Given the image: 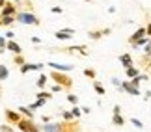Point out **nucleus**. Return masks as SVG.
<instances>
[{"mask_svg":"<svg viewBox=\"0 0 151 132\" xmlns=\"http://www.w3.org/2000/svg\"><path fill=\"white\" fill-rule=\"evenodd\" d=\"M49 78L52 80L54 84H60L65 91H71L73 89V84H75V80L69 76V73H62V71H52L49 73Z\"/></svg>","mask_w":151,"mask_h":132,"instance_id":"nucleus-1","label":"nucleus"},{"mask_svg":"<svg viewBox=\"0 0 151 132\" xmlns=\"http://www.w3.org/2000/svg\"><path fill=\"white\" fill-rule=\"evenodd\" d=\"M15 21L26 26H41V19L34 13V11H26V9H19L15 15Z\"/></svg>","mask_w":151,"mask_h":132,"instance_id":"nucleus-2","label":"nucleus"},{"mask_svg":"<svg viewBox=\"0 0 151 132\" xmlns=\"http://www.w3.org/2000/svg\"><path fill=\"white\" fill-rule=\"evenodd\" d=\"M56 52H63V54H80V56H88L90 49L88 45H71V47H62V49H50Z\"/></svg>","mask_w":151,"mask_h":132,"instance_id":"nucleus-3","label":"nucleus"},{"mask_svg":"<svg viewBox=\"0 0 151 132\" xmlns=\"http://www.w3.org/2000/svg\"><path fill=\"white\" fill-rule=\"evenodd\" d=\"M15 127L19 128V132H41V125H37L34 119H28V117H22Z\"/></svg>","mask_w":151,"mask_h":132,"instance_id":"nucleus-4","label":"nucleus"},{"mask_svg":"<svg viewBox=\"0 0 151 132\" xmlns=\"http://www.w3.org/2000/svg\"><path fill=\"white\" fill-rule=\"evenodd\" d=\"M21 119H22V116H21V113L17 112V110H11V108H4V121L8 123V125H13V127H15V125L21 121Z\"/></svg>","mask_w":151,"mask_h":132,"instance_id":"nucleus-5","label":"nucleus"},{"mask_svg":"<svg viewBox=\"0 0 151 132\" xmlns=\"http://www.w3.org/2000/svg\"><path fill=\"white\" fill-rule=\"evenodd\" d=\"M110 34H112V28H110V26H106V28H95V30H88V37L93 39V41H99V39L110 36Z\"/></svg>","mask_w":151,"mask_h":132,"instance_id":"nucleus-6","label":"nucleus"},{"mask_svg":"<svg viewBox=\"0 0 151 132\" xmlns=\"http://www.w3.org/2000/svg\"><path fill=\"white\" fill-rule=\"evenodd\" d=\"M60 132H82L80 128V121L73 119V121H62L60 123Z\"/></svg>","mask_w":151,"mask_h":132,"instance_id":"nucleus-7","label":"nucleus"},{"mask_svg":"<svg viewBox=\"0 0 151 132\" xmlns=\"http://www.w3.org/2000/svg\"><path fill=\"white\" fill-rule=\"evenodd\" d=\"M121 89H123V93H127L129 97H140V95H142L140 88L132 86L131 80H121Z\"/></svg>","mask_w":151,"mask_h":132,"instance_id":"nucleus-8","label":"nucleus"},{"mask_svg":"<svg viewBox=\"0 0 151 132\" xmlns=\"http://www.w3.org/2000/svg\"><path fill=\"white\" fill-rule=\"evenodd\" d=\"M43 67H45V64H30V61H26V64H22V65L19 67V73H21V74H26V73H32V71L41 73Z\"/></svg>","mask_w":151,"mask_h":132,"instance_id":"nucleus-9","label":"nucleus"},{"mask_svg":"<svg viewBox=\"0 0 151 132\" xmlns=\"http://www.w3.org/2000/svg\"><path fill=\"white\" fill-rule=\"evenodd\" d=\"M73 36H75L73 28H62V30L54 32V37L58 39V41H69V39H73Z\"/></svg>","mask_w":151,"mask_h":132,"instance_id":"nucleus-10","label":"nucleus"},{"mask_svg":"<svg viewBox=\"0 0 151 132\" xmlns=\"http://www.w3.org/2000/svg\"><path fill=\"white\" fill-rule=\"evenodd\" d=\"M47 67L54 69V71H62V73H71L73 69H75L71 64H58V61H49Z\"/></svg>","mask_w":151,"mask_h":132,"instance_id":"nucleus-11","label":"nucleus"},{"mask_svg":"<svg viewBox=\"0 0 151 132\" xmlns=\"http://www.w3.org/2000/svg\"><path fill=\"white\" fill-rule=\"evenodd\" d=\"M17 11H19V8H17L15 2H11V0H8V2L4 4V8L0 9V15H17Z\"/></svg>","mask_w":151,"mask_h":132,"instance_id":"nucleus-12","label":"nucleus"},{"mask_svg":"<svg viewBox=\"0 0 151 132\" xmlns=\"http://www.w3.org/2000/svg\"><path fill=\"white\" fill-rule=\"evenodd\" d=\"M6 50L11 52V54H22V47L15 41V39H8V43H6Z\"/></svg>","mask_w":151,"mask_h":132,"instance_id":"nucleus-13","label":"nucleus"},{"mask_svg":"<svg viewBox=\"0 0 151 132\" xmlns=\"http://www.w3.org/2000/svg\"><path fill=\"white\" fill-rule=\"evenodd\" d=\"M15 17L13 15H0V28H9L15 24Z\"/></svg>","mask_w":151,"mask_h":132,"instance_id":"nucleus-14","label":"nucleus"},{"mask_svg":"<svg viewBox=\"0 0 151 132\" xmlns=\"http://www.w3.org/2000/svg\"><path fill=\"white\" fill-rule=\"evenodd\" d=\"M142 37H146V26H140L134 34H132V36H129V45L136 43L138 39H142Z\"/></svg>","mask_w":151,"mask_h":132,"instance_id":"nucleus-15","label":"nucleus"},{"mask_svg":"<svg viewBox=\"0 0 151 132\" xmlns=\"http://www.w3.org/2000/svg\"><path fill=\"white\" fill-rule=\"evenodd\" d=\"M138 64H140V67H144V71L151 73V56L149 54H142L140 58H138Z\"/></svg>","mask_w":151,"mask_h":132,"instance_id":"nucleus-16","label":"nucleus"},{"mask_svg":"<svg viewBox=\"0 0 151 132\" xmlns=\"http://www.w3.org/2000/svg\"><path fill=\"white\" fill-rule=\"evenodd\" d=\"M118 60H119V64L123 65V67H131V65H134V60H132V56H131L129 52H123Z\"/></svg>","mask_w":151,"mask_h":132,"instance_id":"nucleus-17","label":"nucleus"},{"mask_svg":"<svg viewBox=\"0 0 151 132\" xmlns=\"http://www.w3.org/2000/svg\"><path fill=\"white\" fill-rule=\"evenodd\" d=\"M47 82H49V74L39 73V76H37V80H36V88H37V89H45V88H47Z\"/></svg>","mask_w":151,"mask_h":132,"instance_id":"nucleus-18","label":"nucleus"},{"mask_svg":"<svg viewBox=\"0 0 151 132\" xmlns=\"http://www.w3.org/2000/svg\"><path fill=\"white\" fill-rule=\"evenodd\" d=\"M41 132H60V123H43L41 125Z\"/></svg>","mask_w":151,"mask_h":132,"instance_id":"nucleus-19","label":"nucleus"},{"mask_svg":"<svg viewBox=\"0 0 151 132\" xmlns=\"http://www.w3.org/2000/svg\"><path fill=\"white\" fill-rule=\"evenodd\" d=\"M91 86H93V91H95V93L97 95H99V97H104V95H106V89H104V86L99 82V80H91Z\"/></svg>","mask_w":151,"mask_h":132,"instance_id":"nucleus-20","label":"nucleus"},{"mask_svg":"<svg viewBox=\"0 0 151 132\" xmlns=\"http://www.w3.org/2000/svg\"><path fill=\"white\" fill-rule=\"evenodd\" d=\"M146 80H149V74H147V73H140L138 76L131 78V84H132V86H136V88H140V84H142V82H146Z\"/></svg>","mask_w":151,"mask_h":132,"instance_id":"nucleus-21","label":"nucleus"},{"mask_svg":"<svg viewBox=\"0 0 151 132\" xmlns=\"http://www.w3.org/2000/svg\"><path fill=\"white\" fill-rule=\"evenodd\" d=\"M140 74V67H134V65H131V67H125V76L127 80H131V78H134Z\"/></svg>","mask_w":151,"mask_h":132,"instance_id":"nucleus-22","label":"nucleus"},{"mask_svg":"<svg viewBox=\"0 0 151 132\" xmlns=\"http://www.w3.org/2000/svg\"><path fill=\"white\" fill-rule=\"evenodd\" d=\"M127 119L121 116V113H112V125L114 127H125Z\"/></svg>","mask_w":151,"mask_h":132,"instance_id":"nucleus-23","label":"nucleus"},{"mask_svg":"<svg viewBox=\"0 0 151 132\" xmlns=\"http://www.w3.org/2000/svg\"><path fill=\"white\" fill-rule=\"evenodd\" d=\"M17 112H19L22 117H28V119H34V117H36L34 110H30L28 106H19V108H17Z\"/></svg>","mask_w":151,"mask_h":132,"instance_id":"nucleus-24","label":"nucleus"},{"mask_svg":"<svg viewBox=\"0 0 151 132\" xmlns=\"http://www.w3.org/2000/svg\"><path fill=\"white\" fill-rule=\"evenodd\" d=\"M52 95H54V93H52V91L49 89H39L37 91V95H36V99H43V101H50L52 99Z\"/></svg>","mask_w":151,"mask_h":132,"instance_id":"nucleus-25","label":"nucleus"},{"mask_svg":"<svg viewBox=\"0 0 151 132\" xmlns=\"http://www.w3.org/2000/svg\"><path fill=\"white\" fill-rule=\"evenodd\" d=\"M45 104H47V101H43V99H36L34 102H30V104H28V108H30V110H39V108H43Z\"/></svg>","mask_w":151,"mask_h":132,"instance_id":"nucleus-26","label":"nucleus"},{"mask_svg":"<svg viewBox=\"0 0 151 132\" xmlns=\"http://www.w3.org/2000/svg\"><path fill=\"white\" fill-rule=\"evenodd\" d=\"M8 78H9V69H8V65L0 64V82H6Z\"/></svg>","mask_w":151,"mask_h":132,"instance_id":"nucleus-27","label":"nucleus"},{"mask_svg":"<svg viewBox=\"0 0 151 132\" xmlns=\"http://www.w3.org/2000/svg\"><path fill=\"white\" fill-rule=\"evenodd\" d=\"M84 76L90 78V80H95V78H97V71H95L93 67H86V69H84Z\"/></svg>","mask_w":151,"mask_h":132,"instance_id":"nucleus-28","label":"nucleus"},{"mask_svg":"<svg viewBox=\"0 0 151 132\" xmlns=\"http://www.w3.org/2000/svg\"><path fill=\"white\" fill-rule=\"evenodd\" d=\"M13 64L17 65V67H21L22 64H26V58L22 54H13Z\"/></svg>","mask_w":151,"mask_h":132,"instance_id":"nucleus-29","label":"nucleus"},{"mask_svg":"<svg viewBox=\"0 0 151 132\" xmlns=\"http://www.w3.org/2000/svg\"><path fill=\"white\" fill-rule=\"evenodd\" d=\"M65 99H67V102H69V104H78V97L77 95H75V93H71V91H67V97H65Z\"/></svg>","mask_w":151,"mask_h":132,"instance_id":"nucleus-30","label":"nucleus"},{"mask_svg":"<svg viewBox=\"0 0 151 132\" xmlns=\"http://www.w3.org/2000/svg\"><path fill=\"white\" fill-rule=\"evenodd\" d=\"M71 113L75 116V119H80V116H82V110H80V106H78V104H75V106L71 108Z\"/></svg>","mask_w":151,"mask_h":132,"instance_id":"nucleus-31","label":"nucleus"},{"mask_svg":"<svg viewBox=\"0 0 151 132\" xmlns=\"http://www.w3.org/2000/svg\"><path fill=\"white\" fill-rule=\"evenodd\" d=\"M0 132H17L13 128V125H8V123H2L0 125Z\"/></svg>","mask_w":151,"mask_h":132,"instance_id":"nucleus-32","label":"nucleus"},{"mask_svg":"<svg viewBox=\"0 0 151 132\" xmlns=\"http://www.w3.org/2000/svg\"><path fill=\"white\" fill-rule=\"evenodd\" d=\"M129 123H131V125H134L136 128H144V123L140 121V119H136V117H129Z\"/></svg>","mask_w":151,"mask_h":132,"instance_id":"nucleus-33","label":"nucleus"},{"mask_svg":"<svg viewBox=\"0 0 151 132\" xmlns=\"http://www.w3.org/2000/svg\"><path fill=\"white\" fill-rule=\"evenodd\" d=\"M62 119H63V121H73L75 116L71 113V110H67V112H62Z\"/></svg>","mask_w":151,"mask_h":132,"instance_id":"nucleus-34","label":"nucleus"},{"mask_svg":"<svg viewBox=\"0 0 151 132\" xmlns=\"http://www.w3.org/2000/svg\"><path fill=\"white\" fill-rule=\"evenodd\" d=\"M6 43H8V39H6L4 36H0V54L6 52Z\"/></svg>","mask_w":151,"mask_h":132,"instance_id":"nucleus-35","label":"nucleus"},{"mask_svg":"<svg viewBox=\"0 0 151 132\" xmlns=\"http://www.w3.org/2000/svg\"><path fill=\"white\" fill-rule=\"evenodd\" d=\"M50 91H52V93H60V91H65V89H63L60 84H52L50 86Z\"/></svg>","mask_w":151,"mask_h":132,"instance_id":"nucleus-36","label":"nucleus"},{"mask_svg":"<svg viewBox=\"0 0 151 132\" xmlns=\"http://www.w3.org/2000/svg\"><path fill=\"white\" fill-rule=\"evenodd\" d=\"M52 13H56V15H62L63 13V8H60V6H54V8H50Z\"/></svg>","mask_w":151,"mask_h":132,"instance_id":"nucleus-37","label":"nucleus"},{"mask_svg":"<svg viewBox=\"0 0 151 132\" xmlns=\"http://www.w3.org/2000/svg\"><path fill=\"white\" fill-rule=\"evenodd\" d=\"M4 37H6V39H13V37H15V32H13V30H8V32L4 34Z\"/></svg>","mask_w":151,"mask_h":132,"instance_id":"nucleus-38","label":"nucleus"},{"mask_svg":"<svg viewBox=\"0 0 151 132\" xmlns=\"http://www.w3.org/2000/svg\"><path fill=\"white\" fill-rule=\"evenodd\" d=\"M80 110H82L84 116H88V113H91V108L90 106H80Z\"/></svg>","mask_w":151,"mask_h":132,"instance_id":"nucleus-39","label":"nucleus"},{"mask_svg":"<svg viewBox=\"0 0 151 132\" xmlns=\"http://www.w3.org/2000/svg\"><path fill=\"white\" fill-rule=\"evenodd\" d=\"M30 41H32L34 45H39V43H41V37H37V36H32V37H30Z\"/></svg>","mask_w":151,"mask_h":132,"instance_id":"nucleus-40","label":"nucleus"},{"mask_svg":"<svg viewBox=\"0 0 151 132\" xmlns=\"http://www.w3.org/2000/svg\"><path fill=\"white\" fill-rule=\"evenodd\" d=\"M112 113H121V106H119V104H114V108H112Z\"/></svg>","mask_w":151,"mask_h":132,"instance_id":"nucleus-41","label":"nucleus"},{"mask_svg":"<svg viewBox=\"0 0 151 132\" xmlns=\"http://www.w3.org/2000/svg\"><path fill=\"white\" fill-rule=\"evenodd\" d=\"M146 36L151 37V22H147V24H146Z\"/></svg>","mask_w":151,"mask_h":132,"instance_id":"nucleus-42","label":"nucleus"},{"mask_svg":"<svg viewBox=\"0 0 151 132\" xmlns=\"http://www.w3.org/2000/svg\"><path fill=\"white\" fill-rule=\"evenodd\" d=\"M149 99H151V91L146 89V91H144V101H149Z\"/></svg>","mask_w":151,"mask_h":132,"instance_id":"nucleus-43","label":"nucleus"},{"mask_svg":"<svg viewBox=\"0 0 151 132\" xmlns=\"http://www.w3.org/2000/svg\"><path fill=\"white\" fill-rule=\"evenodd\" d=\"M50 119H52L50 116H41V121L43 123H50Z\"/></svg>","mask_w":151,"mask_h":132,"instance_id":"nucleus-44","label":"nucleus"},{"mask_svg":"<svg viewBox=\"0 0 151 132\" xmlns=\"http://www.w3.org/2000/svg\"><path fill=\"white\" fill-rule=\"evenodd\" d=\"M106 11H108V13H116V8H114V6H108Z\"/></svg>","mask_w":151,"mask_h":132,"instance_id":"nucleus-45","label":"nucleus"},{"mask_svg":"<svg viewBox=\"0 0 151 132\" xmlns=\"http://www.w3.org/2000/svg\"><path fill=\"white\" fill-rule=\"evenodd\" d=\"M4 97V86H2V82H0V99Z\"/></svg>","mask_w":151,"mask_h":132,"instance_id":"nucleus-46","label":"nucleus"},{"mask_svg":"<svg viewBox=\"0 0 151 132\" xmlns=\"http://www.w3.org/2000/svg\"><path fill=\"white\" fill-rule=\"evenodd\" d=\"M15 4H17V8H19V9L22 8V0H15Z\"/></svg>","mask_w":151,"mask_h":132,"instance_id":"nucleus-47","label":"nucleus"},{"mask_svg":"<svg viewBox=\"0 0 151 132\" xmlns=\"http://www.w3.org/2000/svg\"><path fill=\"white\" fill-rule=\"evenodd\" d=\"M6 2H8V0H0V9L4 8V4H6Z\"/></svg>","mask_w":151,"mask_h":132,"instance_id":"nucleus-48","label":"nucleus"},{"mask_svg":"<svg viewBox=\"0 0 151 132\" xmlns=\"http://www.w3.org/2000/svg\"><path fill=\"white\" fill-rule=\"evenodd\" d=\"M84 2H91V0H84Z\"/></svg>","mask_w":151,"mask_h":132,"instance_id":"nucleus-49","label":"nucleus"},{"mask_svg":"<svg viewBox=\"0 0 151 132\" xmlns=\"http://www.w3.org/2000/svg\"><path fill=\"white\" fill-rule=\"evenodd\" d=\"M149 56H151V52H149Z\"/></svg>","mask_w":151,"mask_h":132,"instance_id":"nucleus-50","label":"nucleus"}]
</instances>
